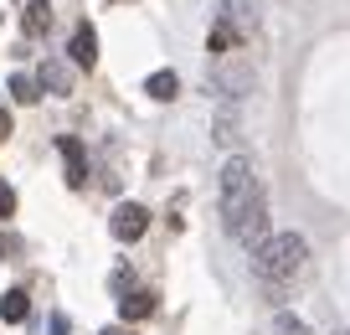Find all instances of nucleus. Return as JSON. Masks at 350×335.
Returning <instances> with one entry per match:
<instances>
[{"label":"nucleus","mask_w":350,"mask_h":335,"mask_svg":"<svg viewBox=\"0 0 350 335\" xmlns=\"http://www.w3.org/2000/svg\"><path fill=\"white\" fill-rule=\"evenodd\" d=\"M217 206H221L227 232L247 253L268 238V191H262L258 165H252L247 155H227V165H221V175H217Z\"/></svg>","instance_id":"f257e3e1"},{"label":"nucleus","mask_w":350,"mask_h":335,"mask_svg":"<svg viewBox=\"0 0 350 335\" xmlns=\"http://www.w3.org/2000/svg\"><path fill=\"white\" fill-rule=\"evenodd\" d=\"M252 273H258L268 289H288L294 279L309 273V243L299 232H268V238L252 248Z\"/></svg>","instance_id":"f03ea898"},{"label":"nucleus","mask_w":350,"mask_h":335,"mask_svg":"<svg viewBox=\"0 0 350 335\" xmlns=\"http://www.w3.org/2000/svg\"><path fill=\"white\" fill-rule=\"evenodd\" d=\"M109 227H113V238H119V243H139L144 232H150V212H144L139 201H119V206H113V216H109Z\"/></svg>","instance_id":"7ed1b4c3"},{"label":"nucleus","mask_w":350,"mask_h":335,"mask_svg":"<svg viewBox=\"0 0 350 335\" xmlns=\"http://www.w3.org/2000/svg\"><path fill=\"white\" fill-rule=\"evenodd\" d=\"M67 57H72V67H98V32L88 21H77V32H72V42H67Z\"/></svg>","instance_id":"20e7f679"},{"label":"nucleus","mask_w":350,"mask_h":335,"mask_svg":"<svg viewBox=\"0 0 350 335\" xmlns=\"http://www.w3.org/2000/svg\"><path fill=\"white\" fill-rule=\"evenodd\" d=\"M36 88H42V93L67 98V93H72V67H67L62 57H46V62H42V73H36Z\"/></svg>","instance_id":"39448f33"},{"label":"nucleus","mask_w":350,"mask_h":335,"mask_svg":"<svg viewBox=\"0 0 350 335\" xmlns=\"http://www.w3.org/2000/svg\"><path fill=\"white\" fill-rule=\"evenodd\" d=\"M57 150H62V165H67V186H83L88 181V150L72 140V134H62Z\"/></svg>","instance_id":"423d86ee"},{"label":"nucleus","mask_w":350,"mask_h":335,"mask_svg":"<svg viewBox=\"0 0 350 335\" xmlns=\"http://www.w3.org/2000/svg\"><path fill=\"white\" fill-rule=\"evenodd\" d=\"M150 314H154V294L150 289H129L119 299V320L124 325H129V320H150Z\"/></svg>","instance_id":"0eeeda50"},{"label":"nucleus","mask_w":350,"mask_h":335,"mask_svg":"<svg viewBox=\"0 0 350 335\" xmlns=\"http://www.w3.org/2000/svg\"><path fill=\"white\" fill-rule=\"evenodd\" d=\"M144 93H150L154 103H170V98L180 93V77H175L170 67H160V73H150V77H144Z\"/></svg>","instance_id":"6e6552de"},{"label":"nucleus","mask_w":350,"mask_h":335,"mask_svg":"<svg viewBox=\"0 0 350 335\" xmlns=\"http://www.w3.org/2000/svg\"><path fill=\"white\" fill-rule=\"evenodd\" d=\"M52 26V0H26V16H21V32L26 36H42Z\"/></svg>","instance_id":"1a4fd4ad"},{"label":"nucleus","mask_w":350,"mask_h":335,"mask_svg":"<svg viewBox=\"0 0 350 335\" xmlns=\"http://www.w3.org/2000/svg\"><path fill=\"white\" fill-rule=\"evenodd\" d=\"M211 140H217L221 150H232V145H237V108H232V103H221V108H217V124H211Z\"/></svg>","instance_id":"9d476101"},{"label":"nucleus","mask_w":350,"mask_h":335,"mask_svg":"<svg viewBox=\"0 0 350 335\" xmlns=\"http://www.w3.org/2000/svg\"><path fill=\"white\" fill-rule=\"evenodd\" d=\"M26 314H31V299H26V289H5V294H0V320H5V325H21Z\"/></svg>","instance_id":"9b49d317"},{"label":"nucleus","mask_w":350,"mask_h":335,"mask_svg":"<svg viewBox=\"0 0 350 335\" xmlns=\"http://www.w3.org/2000/svg\"><path fill=\"white\" fill-rule=\"evenodd\" d=\"M11 98H16V103H36V98H42L36 77H31V73H16V77H11Z\"/></svg>","instance_id":"f8f14e48"},{"label":"nucleus","mask_w":350,"mask_h":335,"mask_svg":"<svg viewBox=\"0 0 350 335\" xmlns=\"http://www.w3.org/2000/svg\"><path fill=\"white\" fill-rule=\"evenodd\" d=\"M278 335H309V325L299 320V314H288V310H284V314H278Z\"/></svg>","instance_id":"ddd939ff"},{"label":"nucleus","mask_w":350,"mask_h":335,"mask_svg":"<svg viewBox=\"0 0 350 335\" xmlns=\"http://www.w3.org/2000/svg\"><path fill=\"white\" fill-rule=\"evenodd\" d=\"M11 212H16V191L0 181V216H11Z\"/></svg>","instance_id":"4468645a"},{"label":"nucleus","mask_w":350,"mask_h":335,"mask_svg":"<svg viewBox=\"0 0 350 335\" xmlns=\"http://www.w3.org/2000/svg\"><path fill=\"white\" fill-rule=\"evenodd\" d=\"M5 134H11V114H5V108H0V140H5Z\"/></svg>","instance_id":"2eb2a0df"},{"label":"nucleus","mask_w":350,"mask_h":335,"mask_svg":"<svg viewBox=\"0 0 350 335\" xmlns=\"http://www.w3.org/2000/svg\"><path fill=\"white\" fill-rule=\"evenodd\" d=\"M103 335H124V330H103Z\"/></svg>","instance_id":"dca6fc26"},{"label":"nucleus","mask_w":350,"mask_h":335,"mask_svg":"<svg viewBox=\"0 0 350 335\" xmlns=\"http://www.w3.org/2000/svg\"><path fill=\"white\" fill-rule=\"evenodd\" d=\"M345 335H350V330H345Z\"/></svg>","instance_id":"f3484780"}]
</instances>
